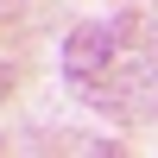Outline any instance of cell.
Returning a JSON list of instances; mask_svg holds the SVG:
<instances>
[{
  "instance_id": "obj_1",
  "label": "cell",
  "mask_w": 158,
  "mask_h": 158,
  "mask_svg": "<svg viewBox=\"0 0 158 158\" xmlns=\"http://www.w3.org/2000/svg\"><path fill=\"white\" fill-rule=\"evenodd\" d=\"M108 57H114V32L108 25H82V32L70 38V51H63V63H70L76 82H89L95 70H108Z\"/></svg>"
}]
</instances>
